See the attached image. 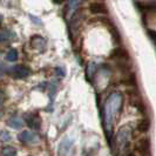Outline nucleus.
<instances>
[{
  "mask_svg": "<svg viewBox=\"0 0 156 156\" xmlns=\"http://www.w3.org/2000/svg\"><path fill=\"white\" fill-rule=\"evenodd\" d=\"M30 42H31L32 48H34V49H37L39 52H44L47 47L46 40H45V38H42L41 35H33L31 40H30Z\"/></svg>",
  "mask_w": 156,
  "mask_h": 156,
  "instance_id": "nucleus-5",
  "label": "nucleus"
},
{
  "mask_svg": "<svg viewBox=\"0 0 156 156\" xmlns=\"http://www.w3.org/2000/svg\"><path fill=\"white\" fill-rule=\"evenodd\" d=\"M7 74L11 78L16 79V80H20V79H25L31 75V69L27 66L23 65H16L11 67L9 69H7Z\"/></svg>",
  "mask_w": 156,
  "mask_h": 156,
  "instance_id": "nucleus-3",
  "label": "nucleus"
},
{
  "mask_svg": "<svg viewBox=\"0 0 156 156\" xmlns=\"http://www.w3.org/2000/svg\"><path fill=\"white\" fill-rule=\"evenodd\" d=\"M55 70H56V74H58V75L65 76V72H63L62 68H60V67H56V68H55Z\"/></svg>",
  "mask_w": 156,
  "mask_h": 156,
  "instance_id": "nucleus-15",
  "label": "nucleus"
},
{
  "mask_svg": "<svg viewBox=\"0 0 156 156\" xmlns=\"http://www.w3.org/2000/svg\"><path fill=\"white\" fill-rule=\"evenodd\" d=\"M5 100H6V94H5V92L2 89H0V107L2 106V103L5 102Z\"/></svg>",
  "mask_w": 156,
  "mask_h": 156,
  "instance_id": "nucleus-14",
  "label": "nucleus"
},
{
  "mask_svg": "<svg viewBox=\"0 0 156 156\" xmlns=\"http://www.w3.org/2000/svg\"><path fill=\"white\" fill-rule=\"evenodd\" d=\"M19 141L21 143H25V144H28V143H35L38 142V136L37 134H34L33 132H30V130H23L19 134L18 136Z\"/></svg>",
  "mask_w": 156,
  "mask_h": 156,
  "instance_id": "nucleus-6",
  "label": "nucleus"
},
{
  "mask_svg": "<svg viewBox=\"0 0 156 156\" xmlns=\"http://www.w3.org/2000/svg\"><path fill=\"white\" fill-rule=\"evenodd\" d=\"M12 39H14V33L11 31H2L0 32V42L2 44V42H8V41H11Z\"/></svg>",
  "mask_w": 156,
  "mask_h": 156,
  "instance_id": "nucleus-10",
  "label": "nucleus"
},
{
  "mask_svg": "<svg viewBox=\"0 0 156 156\" xmlns=\"http://www.w3.org/2000/svg\"><path fill=\"white\" fill-rule=\"evenodd\" d=\"M18 58H19V53H18V51L16 48H11L8 51V53L6 54V60L11 61V62H16L18 60Z\"/></svg>",
  "mask_w": 156,
  "mask_h": 156,
  "instance_id": "nucleus-11",
  "label": "nucleus"
},
{
  "mask_svg": "<svg viewBox=\"0 0 156 156\" xmlns=\"http://www.w3.org/2000/svg\"><path fill=\"white\" fill-rule=\"evenodd\" d=\"M23 125H25V121H23L21 117H11L9 120L7 121V126H9L11 128H14V129H20L23 128Z\"/></svg>",
  "mask_w": 156,
  "mask_h": 156,
  "instance_id": "nucleus-9",
  "label": "nucleus"
},
{
  "mask_svg": "<svg viewBox=\"0 0 156 156\" xmlns=\"http://www.w3.org/2000/svg\"><path fill=\"white\" fill-rule=\"evenodd\" d=\"M0 156H16V149L14 147H5L1 149Z\"/></svg>",
  "mask_w": 156,
  "mask_h": 156,
  "instance_id": "nucleus-12",
  "label": "nucleus"
},
{
  "mask_svg": "<svg viewBox=\"0 0 156 156\" xmlns=\"http://www.w3.org/2000/svg\"><path fill=\"white\" fill-rule=\"evenodd\" d=\"M89 12L93 14H99V16H105L108 13V9L106 7V5L102 1H93L89 4Z\"/></svg>",
  "mask_w": 156,
  "mask_h": 156,
  "instance_id": "nucleus-4",
  "label": "nucleus"
},
{
  "mask_svg": "<svg viewBox=\"0 0 156 156\" xmlns=\"http://www.w3.org/2000/svg\"><path fill=\"white\" fill-rule=\"evenodd\" d=\"M1 20H2V18H1V16H0V23H1Z\"/></svg>",
  "mask_w": 156,
  "mask_h": 156,
  "instance_id": "nucleus-16",
  "label": "nucleus"
},
{
  "mask_svg": "<svg viewBox=\"0 0 156 156\" xmlns=\"http://www.w3.org/2000/svg\"><path fill=\"white\" fill-rule=\"evenodd\" d=\"M26 122H27V125L30 126L32 129H35V130L40 129V126H41V119H40L37 114H31L28 119H26Z\"/></svg>",
  "mask_w": 156,
  "mask_h": 156,
  "instance_id": "nucleus-8",
  "label": "nucleus"
},
{
  "mask_svg": "<svg viewBox=\"0 0 156 156\" xmlns=\"http://www.w3.org/2000/svg\"><path fill=\"white\" fill-rule=\"evenodd\" d=\"M12 140V135L8 130H1L0 132V141L1 142H9Z\"/></svg>",
  "mask_w": 156,
  "mask_h": 156,
  "instance_id": "nucleus-13",
  "label": "nucleus"
},
{
  "mask_svg": "<svg viewBox=\"0 0 156 156\" xmlns=\"http://www.w3.org/2000/svg\"><path fill=\"white\" fill-rule=\"evenodd\" d=\"M122 103H123L122 95L120 93H113L108 96L103 106V123H105V129L109 136L112 134L113 123L122 108Z\"/></svg>",
  "mask_w": 156,
  "mask_h": 156,
  "instance_id": "nucleus-1",
  "label": "nucleus"
},
{
  "mask_svg": "<svg viewBox=\"0 0 156 156\" xmlns=\"http://www.w3.org/2000/svg\"><path fill=\"white\" fill-rule=\"evenodd\" d=\"M136 147H137V150H139L141 156H150V144H149V141L147 139L139 141Z\"/></svg>",
  "mask_w": 156,
  "mask_h": 156,
  "instance_id": "nucleus-7",
  "label": "nucleus"
},
{
  "mask_svg": "<svg viewBox=\"0 0 156 156\" xmlns=\"http://www.w3.org/2000/svg\"><path fill=\"white\" fill-rule=\"evenodd\" d=\"M129 136H130V128L129 127H122L120 128V130L116 134V147L120 154H122L127 148L128 141H129Z\"/></svg>",
  "mask_w": 156,
  "mask_h": 156,
  "instance_id": "nucleus-2",
  "label": "nucleus"
}]
</instances>
